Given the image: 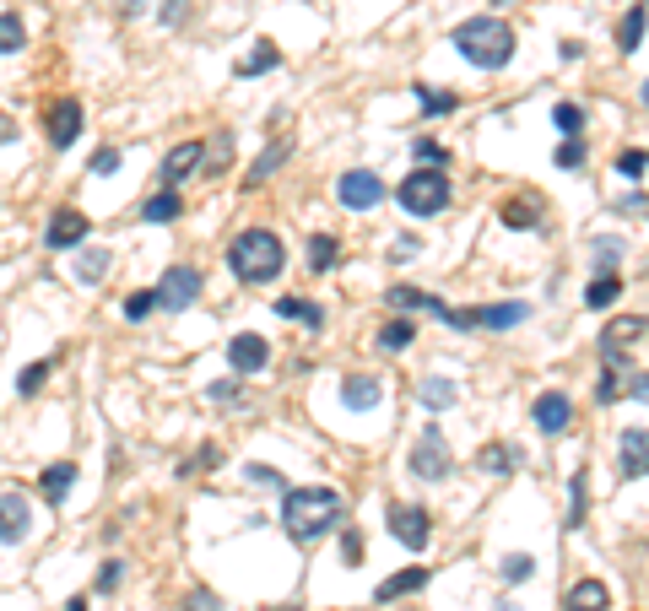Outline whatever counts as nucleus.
I'll return each instance as SVG.
<instances>
[{"mask_svg":"<svg viewBox=\"0 0 649 611\" xmlns=\"http://www.w3.org/2000/svg\"><path fill=\"white\" fill-rule=\"evenodd\" d=\"M341 493L336 487H293V493L282 498V525L293 541H320L330 530L341 525Z\"/></svg>","mask_w":649,"mask_h":611,"instance_id":"nucleus-1","label":"nucleus"},{"mask_svg":"<svg viewBox=\"0 0 649 611\" xmlns=\"http://www.w3.org/2000/svg\"><path fill=\"white\" fill-rule=\"evenodd\" d=\"M282 265H287V249H282V238H276L271 228H244L228 244V271L238 276V282H249V287L276 282Z\"/></svg>","mask_w":649,"mask_h":611,"instance_id":"nucleus-2","label":"nucleus"},{"mask_svg":"<svg viewBox=\"0 0 649 611\" xmlns=\"http://www.w3.org/2000/svg\"><path fill=\"white\" fill-rule=\"evenodd\" d=\"M455 49L476 71H503L514 60V28L503 17H466L455 28Z\"/></svg>","mask_w":649,"mask_h":611,"instance_id":"nucleus-3","label":"nucleus"},{"mask_svg":"<svg viewBox=\"0 0 649 611\" xmlns=\"http://www.w3.org/2000/svg\"><path fill=\"white\" fill-rule=\"evenodd\" d=\"M395 201H401L406 217H439L449 206V174L444 168H412L395 190Z\"/></svg>","mask_w":649,"mask_h":611,"instance_id":"nucleus-4","label":"nucleus"},{"mask_svg":"<svg viewBox=\"0 0 649 611\" xmlns=\"http://www.w3.org/2000/svg\"><path fill=\"white\" fill-rule=\"evenodd\" d=\"M406 466H412V476H422V482H444V476L455 471V449H449V438L439 428H422L412 455H406Z\"/></svg>","mask_w":649,"mask_h":611,"instance_id":"nucleus-5","label":"nucleus"},{"mask_svg":"<svg viewBox=\"0 0 649 611\" xmlns=\"http://www.w3.org/2000/svg\"><path fill=\"white\" fill-rule=\"evenodd\" d=\"M195 298H201V271H195V265H168L163 282H157V309L179 314V309H190Z\"/></svg>","mask_w":649,"mask_h":611,"instance_id":"nucleus-6","label":"nucleus"},{"mask_svg":"<svg viewBox=\"0 0 649 611\" xmlns=\"http://www.w3.org/2000/svg\"><path fill=\"white\" fill-rule=\"evenodd\" d=\"M336 195H341L347 211H374L384 201V184H379V174H368V168H352V174L336 179Z\"/></svg>","mask_w":649,"mask_h":611,"instance_id":"nucleus-7","label":"nucleus"},{"mask_svg":"<svg viewBox=\"0 0 649 611\" xmlns=\"http://www.w3.org/2000/svg\"><path fill=\"white\" fill-rule=\"evenodd\" d=\"M49 141L60 146H76L82 141V103L76 98H60V103H49Z\"/></svg>","mask_w":649,"mask_h":611,"instance_id":"nucleus-8","label":"nucleus"},{"mask_svg":"<svg viewBox=\"0 0 649 611\" xmlns=\"http://www.w3.org/2000/svg\"><path fill=\"white\" fill-rule=\"evenodd\" d=\"M390 530H395V541H401V547H412V552H422V547L433 541L428 514H422V509H406V503H395V509H390Z\"/></svg>","mask_w":649,"mask_h":611,"instance_id":"nucleus-9","label":"nucleus"},{"mask_svg":"<svg viewBox=\"0 0 649 611\" xmlns=\"http://www.w3.org/2000/svg\"><path fill=\"white\" fill-rule=\"evenodd\" d=\"M28 525H33L28 498H22V493H0V541H6V547H17V541L28 536Z\"/></svg>","mask_w":649,"mask_h":611,"instance_id":"nucleus-10","label":"nucleus"},{"mask_svg":"<svg viewBox=\"0 0 649 611\" xmlns=\"http://www.w3.org/2000/svg\"><path fill=\"white\" fill-rule=\"evenodd\" d=\"M201 163H206V146H201V141H179L174 152L163 157V184L174 190V184H184V179L195 174V168H201Z\"/></svg>","mask_w":649,"mask_h":611,"instance_id":"nucleus-11","label":"nucleus"},{"mask_svg":"<svg viewBox=\"0 0 649 611\" xmlns=\"http://www.w3.org/2000/svg\"><path fill=\"white\" fill-rule=\"evenodd\" d=\"M228 363L238 368V374H260V368L271 363L266 336H249V330H244V336H233V341H228Z\"/></svg>","mask_w":649,"mask_h":611,"instance_id":"nucleus-12","label":"nucleus"},{"mask_svg":"<svg viewBox=\"0 0 649 611\" xmlns=\"http://www.w3.org/2000/svg\"><path fill=\"white\" fill-rule=\"evenodd\" d=\"M531 417H536L541 433H568V422H574V401H568L563 390H547V395L536 401Z\"/></svg>","mask_w":649,"mask_h":611,"instance_id":"nucleus-13","label":"nucleus"},{"mask_svg":"<svg viewBox=\"0 0 649 611\" xmlns=\"http://www.w3.org/2000/svg\"><path fill=\"white\" fill-rule=\"evenodd\" d=\"M49 249H71V244H82L87 238V217L82 211H55V217H49Z\"/></svg>","mask_w":649,"mask_h":611,"instance_id":"nucleus-14","label":"nucleus"},{"mask_svg":"<svg viewBox=\"0 0 649 611\" xmlns=\"http://www.w3.org/2000/svg\"><path fill=\"white\" fill-rule=\"evenodd\" d=\"M379 401H384V384L379 379L352 374L347 384H341V406H347V411H368V406H379Z\"/></svg>","mask_w":649,"mask_h":611,"instance_id":"nucleus-15","label":"nucleus"},{"mask_svg":"<svg viewBox=\"0 0 649 611\" xmlns=\"http://www.w3.org/2000/svg\"><path fill=\"white\" fill-rule=\"evenodd\" d=\"M422 584H428V568H401L395 579H384L379 590H374V601H379V606H390V601H401V595L422 590Z\"/></svg>","mask_w":649,"mask_h":611,"instance_id":"nucleus-16","label":"nucleus"},{"mask_svg":"<svg viewBox=\"0 0 649 611\" xmlns=\"http://www.w3.org/2000/svg\"><path fill=\"white\" fill-rule=\"evenodd\" d=\"M271 309H276V320H303L309 330H320V325H325V309H314L309 298H276Z\"/></svg>","mask_w":649,"mask_h":611,"instance_id":"nucleus-17","label":"nucleus"},{"mask_svg":"<svg viewBox=\"0 0 649 611\" xmlns=\"http://www.w3.org/2000/svg\"><path fill=\"white\" fill-rule=\"evenodd\" d=\"M563 611H606V584L601 579L574 584V590H568V601H563Z\"/></svg>","mask_w":649,"mask_h":611,"instance_id":"nucleus-18","label":"nucleus"},{"mask_svg":"<svg viewBox=\"0 0 649 611\" xmlns=\"http://www.w3.org/2000/svg\"><path fill=\"white\" fill-rule=\"evenodd\" d=\"M287 152H293V141H287V136H282V141H271L266 152L255 157V168H249V184H266V179L276 174V168L287 163Z\"/></svg>","mask_w":649,"mask_h":611,"instance_id":"nucleus-19","label":"nucleus"},{"mask_svg":"<svg viewBox=\"0 0 649 611\" xmlns=\"http://www.w3.org/2000/svg\"><path fill=\"white\" fill-rule=\"evenodd\" d=\"M622 476H628V482H639V476H644V428L622 433Z\"/></svg>","mask_w":649,"mask_h":611,"instance_id":"nucleus-20","label":"nucleus"},{"mask_svg":"<svg viewBox=\"0 0 649 611\" xmlns=\"http://www.w3.org/2000/svg\"><path fill=\"white\" fill-rule=\"evenodd\" d=\"M174 217H184L179 190H163V195H152V201L141 206V222H174Z\"/></svg>","mask_w":649,"mask_h":611,"instance_id":"nucleus-21","label":"nucleus"},{"mask_svg":"<svg viewBox=\"0 0 649 611\" xmlns=\"http://www.w3.org/2000/svg\"><path fill=\"white\" fill-rule=\"evenodd\" d=\"M71 487H76V466H71V460H60V466L44 471V498H49V503H65V493H71Z\"/></svg>","mask_w":649,"mask_h":611,"instance_id":"nucleus-22","label":"nucleus"},{"mask_svg":"<svg viewBox=\"0 0 649 611\" xmlns=\"http://www.w3.org/2000/svg\"><path fill=\"white\" fill-rule=\"evenodd\" d=\"M639 44H644V6H628V17L617 22V49H622V55H633Z\"/></svg>","mask_w":649,"mask_h":611,"instance_id":"nucleus-23","label":"nucleus"},{"mask_svg":"<svg viewBox=\"0 0 649 611\" xmlns=\"http://www.w3.org/2000/svg\"><path fill=\"white\" fill-rule=\"evenodd\" d=\"M525 314H531V309H525V303H503V309H498V303H493V309L471 314V320H476V325H493V330H509V325H520Z\"/></svg>","mask_w":649,"mask_h":611,"instance_id":"nucleus-24","label":"nucleus"},{"mask_svg":"<svg viewBox=\"0 0 649 611\" xmlns=\"http://www.w3.org/2000/svg\"><path fill=\"white\" fill-rule=\"evenodd\" d=\"M585 509H590V487H585V471H579L574 476V482H568V530H579V525H585Z\"/></svg>","mask_w":649,"mask_h":611,"instance_id":"nucleus-25","label":"nucleus"},{"mask_svg":"<svg viewBox=\"0 0 649 611\" xmlns=\"http://www.w3.org/2000/svg\"><path fill=\"white\" fill-rule=\"evenodd\" d=\"M455 384H449V379H428V384H422V390H417V401L422 406H428V411H449V406H455Z\"/></svg>","mask_w":649,"mask_h":611,"instance_id":"nucleus-26","label":"nucleus"},{"mask_svg":"<svg viewBox=\"0 0 649 611\" xmlns=\"http://www.w3.org/2000/svg\"><path fill=\"white\" fill-rule=\"evenodd\" d=\"M28 44V28H22L17 11H0V55H17V49Z\"/></svg>","mask_w":649,"mask_h":611,"instance_id":"nucleus-27","label":"nucleus"},{"mask_svg":"<svg viewBox=\"0 0 649 611\" xmlns=\"http://www.w3.org/2000/svg\"><path fill=\"white\" fill-rule=\"evenodd\" d=\"M412 341H417V325H412V320H390V325L379 330V347H384V352H406Z\"/></svg>","mask_w":649,"mask_h":611,"instance_id":"nucleus-28","label":"nucleus"},{"mask_svg":"<svg viewBox=\"0 0 649 611\" xmlns=\"http://www.w3.org/2000/svg\"><path fill=\"white\" fill-rule=\"evenodd\" d=\"M503 222H509L514 233H525V228H536V222H541V206L536 201H509V206H503Z\"/></svg>","mask_w":649,"mask_h":611,"instance_id":"nucleus-29","label":"nucleus"},{"mask_svg":"<svg viewBox=\"0 0 649 611\" xmlns=\"http://www.w3.org/2000/svg\"><path fill=\"white\" fill-rule=\"evenodd\" d=\"M336 255H341V244H336L330 233H314V238H309V265H314V271H330V265H336Z\"/></svg>","mask_w":649,"mask_h":611,"instance_id":"nucleus-30","label":"nucleus"},{"mask_svg":"<svg viewBox=\"0 0 649 611\" xmlns=\"http://www.w3.org/2000/svg\"><path fill=\"white\" fill-rule=\"evenodd\" d=\"M639 336H644V320H639V314H628V320H612V325H606L601 347H622V341H639Z\"/></svg>","mask_w":649,"mask_h":611,"instance_id":"nucleus-31","label":"nucleus"},{"mask_svg":"<svg viewBox=\"0 0 649 611\" xmlns=\"http://www.w3.org/2000/svg\"><path fill=\"white\" fill-rule=\"evenodd\" d=\"M617 292H622L617 271H601V282H595V287L585 292V303H590V309H612V303H617Z\"/></svg>","mask_w":649,"mask_h":611,"instance_id":"nucleus-32","label":"nucleus"},{"mask_svg":"<svg viewBox=\"0 0 649 611\" xmlns=\"http://www.w3.org/2000/svg\"><path fill=\"white\" fill-rule=\"evenodd\" d=\"M76 276H82V282H103V276H109V249H87L82 265H76Z\"/></svg>","mask_w":649,"mask_h":611,"instance_id":"nucleus-33","label":"nucleus"},{"mask_svg":"<svg viewBox=\"0 0 649 611\" xmlns=\"http://www.w3.org/2000/svg\"><path fill=\"white\" fill-rule=\"evenodd\" d=\"M552 125H558L563 136H579V130H585V109H579V103H558V109H552Z\"/></svg>","mask_w":649,"mask_h":611,"instance_id":"nucleus-34","label":"nucleus"},{"mask_svg":"<svg viewBox=\"0 0 649 611\" xmlns=\"http://www.w3.org/2000/svg\"><path fill=\"white\" fill-rule=\"evenodd\" d=\"M276 60H282V49H276V44H260L255 55H249L244 65H238V76H260V71H271Z\"/></svg>","mask_w":649,"mask_h":611,"instance_id":"nucleus-35","label":"nucleus"},{"mask_svg":"<svg viewBox=\"0 0 649 611\" xmlns=\"http://www.w3.org/2000/svg\"><path fill=\"white\" fill-rule=\"evenodd\" d=\"M476 460H482V471H493V476L514 471V449H503V444H487V449H482V455H476Z\"/></svg>","mask_w":649,"mask_h":611,"instance_id":"nucleus-36","label":"nucleus"},{"mask_svg":"<svg viewBox=\"0 0 649 611\" xmlns=\"http://www.w3.org/2000/svg\"><path fill=\"white\" fill-rule=\"evenodd\" d=\"M531 574H536V563H531L525 552H509V557H503V579H509V584H520V579H531Z\"/></svg>","mask_w":649,"mask_h":611,"instance_id":"nucleus-37","label":"nucleus"},{"mask_svg":"<svg viewBox=\"0 0 649 611\" xmlns=\"http://www.w3.org/2000/svg\"><path fill=\"white\" fill-rule=\"evenodd\" d=\"M417 98H422V109H428V114H449V109H455V92H433V87H417Z\"/></svg>","mask_w":649,"mask_h":611,"instance_id":"nucleus-38","label":"nucleus"},{"mask_svg":"<svg viewBox=\"0 0 649 611\" xmlns=\"http://www.w3.org/2000/svg\"><path fill=\"white\" fill-rule=\"evenodd\" d=\"M152 309H157V292H130L125 298V320H147Z\"/></svg>","mask_w":649,"mask_h":611,"instance_id":"nucleus-39","label":"nucleus"},{"mask_svg":"<svg viewBox=\"0 0 649 611\" xmlns=\"http://www.w3.org/2000/svg\"><path fill=\"white\" fill-rule=\"evenodd\" d=\"M558 168H585V141H579V136H568L558 146Z\"/></svg>","mask_w":649,"mask_h":611,"instance_id":"nucleus-40","label":"nucleus"},{"mask_svg":"<svg viewBox=\"0 0 649 611\" xmlns=\"http://www.w3.org/2000/svg\"><path fill=\"white\" fill-rule=\"evenodd\" d=\"M617 174L622 179H644V146H633V152L617 157Z\"/></svg>","mask_w":649,"mask_h":611,"instance_id":"nucleus-41","label":"nucleus"},{"mask_svg":"<svg viewBox=\"0 0 649 611\" xmlns=\"http://www.w3.org/2000/svg\"><path fill=\"white\" fill-rule=\"evenodd\" d=\"M211 401H217V406H233V401H244V390H238L233 379H217V384H211Z\"/></svg>","mask_w":649,"mask_h":611,"instance_id":"nucleus-42","label":"nucleus"},{"mask_svg":"<svg viewBox=\"0 0 649 611\" xmlns=\"http://www.w3.org/2000/svg\"><path fill=\"white\" fill-rule=\"evenodd\" d=\"M44 379H49V363H33L28 374L17 379V390H22V395H38V384H44Z\"/></svg>","mask_w":649,"mask_h":611,"instance_id":"nucleus-43","label":"nucleus"},{"mask_svg":"<svg viewBox=\"0 0 649 611\" xmlns=\"http://www.w3.org/2000/svg\"><path fill=\"white\" fill-rule=\"evenodd\" d=\"M119 168V152L114 146H98V152H92V174H114Z\"/></svg>","mask_w":649,"mask_h":611,"instance_id":"nucleus-44","label":"nucleus"},{"mask_svg":"<svg viewBox=\"0 0 649 611\" xmlns=\"http://www.w3.org/2000/svg\"><path fill=\"white\" fill-rule=\"evenodd\" d=\"M244 476H249V482H255V487H282V476H276L271 466H249Z\"/></svg>","mask_w":649,"mask_h":611,"instance_id":"nucleus-45","label":"nucleus"},{"mask_svg":"<svg viewBox=\"0 0 649 611\" xmlns=\"http://www.w3.org/2000/svg\"><path fill=\"white\" fill-rule=\"evenodd\" d=\"M184 611H222V606H217V595H211V590H195L190 601H184Z\"/></svg>","mask_w":649,"mask_h":611,"instance_id":"nucleus-46","label":"nucleus"},{"mask_svg":"<svg viewBox=\"0 0 649 611\" xmlns=\"http://www.w3.org/2000/svg\"><path fill=\"white\" fill-rule=\"evenodd\" d=\"M395 260H412V255H422V238H395V249H390Z\"/></svg>","mask_w":649,"mask_h":611,"instance_id":"nucleus-47","label":"nucleus"},{"mask_svg":"<svg viewBox=\"0 0 649 611\" xmlns=\"http://www.w3.org/2000/svg\"><path fill=\"white\" fill-rule=\"evenodd\" d=\"M417 157H422V163H433V168H439V163H444V146H439V141H417Z\"/></svg>","mask_w":649,"mask_h":611,"instance_id":"nucleus-48","label":"nucleus"},{"mask_svg":"<svg viewBox=\"0 0 649 611\" xmlns=\"http://www.w3.org/2000/svg\"><path fill=\"white\" fill-rule=\"evenodd\" d=\"M341 552H347V563H357V557H363V541H357V530H347V536H341Z\"/></svg>","mask_w":649,"mask_h":611,"instance_id":"nucleus-49","label":"nucleus"},{"mask_svg":"<svg viewBox=\"0 0 649 611\" xmlns=\"http://www.w3.org/2000/svg\"><path fill=\"white\" fill-rule=\"evenodd\" d=\"M114 584H119V563H103L98 568V590H114Z\"/></svg>","mask_w":649,"mask_h":611,"instance_id":"nucleus-50","label":"nucleus"},{"mask_svg":"<svg viewBox=\"0 0 649 611\" xmlns=\"http://www.w3.org/2000/svg\"><path fill=\"white\" fill-rule=\"evenodd\" d=\"M184 17V0H163V22H179Z\"/></svg>","mask_w":649,"mask_h":611,"instance_id":"nucleus-51","label":"nucleus"},{"mask_svg":"<svg viewBox=\"0 0 649 611\" xmlns=\"http://www.w3.org/2000/svg\"><path fill=\"white\" fill-rule=\"evenodd\" d=\"M141 6H147V0H119V11H130V17H136Z\"/></svg>","mask_w":649,"mask_h":611,"instance_id":"nucleus-52","label":"nucleus"},{"mask_svg":"<svg viewBox=\"0 0 649 611\" xmlns=\"http://www.w3.org/2000/svg\"><path fill=\"white\" fill-rule=\"evenodd\" d=\"M65 611H87V601H82V595H76V601H65Z\"/></svg>","mask_w":649,"mask_h":611,"instance_id":"nucleus-53","label":"nucleus"},{"mask_svg":"<svg viewBox=\"0 0 649 611\" xmlns=\"http://www.w3.org/2000/svg\"><path fill=\"white\" fill-rule=\"evenodd\" d=\"M271 611H298V606H271Z\"/></svg>","mask_w":649,"mask_h":611,"instance_id":"nucleus-54","label":"nucleus"},{"mask_svg":"<svg viewBox=\"0 0 649 611\" xmlns=\"http://www.w3.org/2000/svg\"><path fill=\"white\" fill-rule=\"evenodd\" d=\"M493 6H503V0H493Z\"/></svg>","mask_w":649,"mask_h":611,"instance_id":"nucleus-55","label":"nucleus"}]
</instances>
